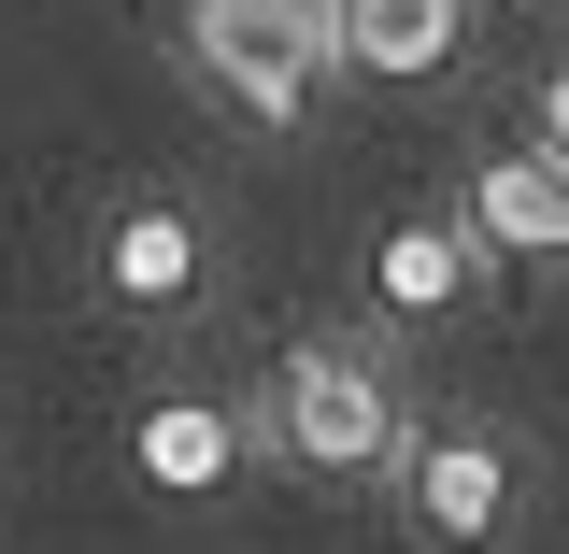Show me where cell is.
Wrapping results in <instances>:
<instances>
[{
    "label": "cell",
    "mask_w": 569,
    "mask_h": 554,
    "mask_svg": "<svg viewBox=\"0 0 569 554\" xmlns=\"http://www.w3.org/2000/svg\"><path fill=\"white\" fill-rule=\"evenodd\" d=\"M100 299L114 313H186L200 299V213L186 200H129L100 228Z\"/></svg>",
    "instance_id": "277c9868"
},
{
    "label": "cell",
    "mask_w": 569,
    "mask_h": 554,
    "mask_svg": "<svg viewBox=\"0 0 569 554\" xmlns=\"http://www.w3.org/2000/svg\"><path fill=\"white\" fill-rule=\"evenodd\" d=\"M129 455H142V484H171V497H228L242 455H257V426L213 413V399H157V413L129 426Z\"/></svg>",
    "instance_id": "52a82bcc"
},
{
    "label": "cell",
    "mask_w": 569,
    "mask_h": 554,
    "mask_svg": "<svg viewBox=\"0 0 569 554\" xmlns=\"http://www.w3.org/2000/svg\"><path fill=\"white\" fill-rule=\"evenodd\" d=\"M470 242L569 271V171L556 157H485V171H470Z\"/></svg>",
    "instance_id": "8992f818"
},
{
    "label": "cell",
    "mask_w": 569,
    "mask_h": 554,
    "mask_svg": "<svg viewBox=\"0 0 569 554\" xmlns=\"http://www.w3.org/2000/svg\"><path fill=\"white\" fill-rule=\"evenodd\" d=\"M527 157H556V171H569V71L541 85V142H527Z\"/></svg>",
    "instance_id": "9c48e42d"
},
{
    "label": "cell",
    "mask_w": 569,
    "mask_h": 554,
    "mask_svg": "<svg viewBox=\"0 0 569 554\" xmlns=\"http://www.w3.org/2000/svg\"><path fill=\"white\" fill-rule=\"evenodd\" d=\"M257 441H271L284 470H385V455H399V399H385V370H370V355L313 342V355H284V370H271Z\"/></svg>",
    "instance_id": "7a4b0ae2"
},
{
    "label": "cell",
    "mask_w": 569,
    "mask_h": 554,
    "mask_svg": "<svg viewBox=\"0 0 569 554\" xmlns=\"http://www.w3.org/2000/svg\"><path fill=\"white\" fill-rule=\"evenodd\" d=\"M470 271H485V242H470V228H441V213H399V228H385V242H370V299H385V313H456V299H470Z\"/></svg>",
    "instance_id": "ba28073f"
},
{
    "label": "cell",
    "mask_w": 569,
    "mask_h": 554,
    "mask_svg": "<svg viewBox=\"0 0 569 554\" xmlns=\"http://www.w3.org/2000/svg\"><path fill=\"white\" fill-rule=\"evenodd\" d=\"M328 29H342V71L427 85V71H456V43H470V0H328Z\"/></svg>",
    "instance_id": "5b68a950"
},
{
    "label": "cell",
    "mask_w": 569,
    "mask_h": 554,
    "mask_svg": "<svg viewBox=\"0 0 569 554\" xmlns=\"http://www.w3.org/2000/svg\"><path fill=\"white\" fill-rule=\"evenodd\" d=\"M186 58H200L257 129H299L313 85L342 71V29H328V0H186Z\"/></svg>",
    "instance_id": "6da1fadb"
},
{
    "label": "cell",
    "mask_w": 569,
    "mask_h": 554,
    "mask_svg": "<svg viewBox=\"0 0 569 554\" xmlns=\"http://www.w3.org/2000/svg\"><path fill=\"white\" fill-rule=\"evenodd\" d=\"M399 497H413V526L441 554H485L512 526V455H498L485 426H427L413 455H399Z\"/></svg>",
    "instance_id": "3957f363"
}]
</instances>
